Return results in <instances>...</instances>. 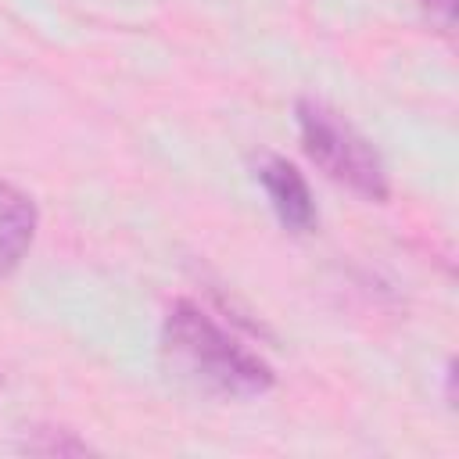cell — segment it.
I'll return each mask as SVG.
<instances>
[{"label": "cell", "mask_w": 459, "mask_h": 459, "mask_svg": "<svg viewBox=\"0 0 459 459\" xmlns=\"http://www.w3.org/2000/svg\"><path fill=\"white\" fill-rule=\"evenodd\" d=\"M161 355L183 384L215 398H258L276 380L273 366L258 351L244 348L194 301H176L169 308Z\"/></svg>", "instance_id": "cell-1"}, {"label": "cell", "mask_w": 459, "mask_h": 459, "mask_svg": "<svg viewBox=\"0 0 459 459\" xmlns=\"http://www.w3.org/2000/svg\"><path fill=\"white\" fill-rule=\"evenodd\" d=\"M423 11L441 25V29H452L455 25V0H420Z\"/></svg>", "instance_id": "cell-5"}, {"label": "cell", "mask_w": 459, "mask_h": 459, "mask_svg": "<svg viewBox=\"0 0 459 459\" xmlns=\"http://www.w3.org/2000/svg\"><path fill=\"white\" fill-rule=\"evenodd\" d=\"M36 237V204L11 183H0V276L14 273Z\"/></svg>", "instance_id": "cell-4"}, {"label": "cell", "mask_w": 459, "mask_h": 459, "mask_svg": "<svg viewBox=\"0 0 459 459\" xmlns=\"http://www.w3.org/2000/svg\"><path fill=\"white\" fill-rule=\"evenodd\" d=\"M258 179L273 201V212L276 219L290 230V233H308L316 226V204H312V194H308V183L305 176L283 161V158H269L262 161L258 169Z\"/></svg>", "instance_id": "cell-3"}, {"label": "cell", "mask_w": 459, "mask_h": 459, "mask_svg": "<svg viewBox=\"0 0 459 459\" xmlns=\"http://www.w3.org/2000/svg\"><path fill=\"white\" fill-rule=\"evenodd\" d=\"M298 126H301L305 154L333 183H344L366 201H387L391 186H387L384 161L351 122H344L333 108L319 100H298Z\"/></svg>", "instance_id": "cell-2"}]
</instances>
